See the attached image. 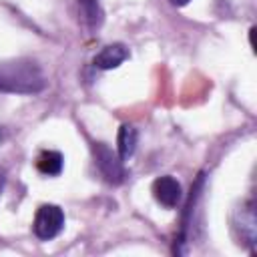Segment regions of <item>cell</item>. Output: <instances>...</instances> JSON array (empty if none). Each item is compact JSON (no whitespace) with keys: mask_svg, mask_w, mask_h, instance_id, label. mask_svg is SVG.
Returning <instances> with one entry per match:
<instances>
[{"mask_svg":"<svg viewBox=\"0 0 257 257\" xmlns=\"http://www.w3.org/2000/svg\"><path fill=\"white\" fill-rule=\"evenodd\" d=\"M64 227V213L56 205H42L34 215V233L38 239H52Z\"/></svg>","mask_w":257,"mask_h":257,"instance_id":"6da1fadb","label":"cell"},{"mask_svg":"<svg viewBox=\"0 0 257 257\" xmlns=\"http://www.w3.org/2000/svg\"><path fill=\"white\" fill-rule=\"evenodd\" d=\"M94 163L108 183H120L122 181V165H120L122 161L116 159L106 145L94 147Z\"/></svg>","mask_w":257,"mask_h":257,"instance_id":"7a4b0ae2","label":"cell"},{"mask_svg":"<svg viewBox=\"0 0 257 257\" xmlns=\"http://www.w3.org/2000/svg\"><path fill=\"white\" fill-rule=\"evenodd\" d=\"M153 195L163 207H177L181 201V185L173 177H159L153 183Z\"/></svg>","mask_w":257,"mask_h":257,"instance_id":"3957f363","label":"cell"},{"mask_svg":"<svg viewBox=\"0 0 257 257\" xmlns=\"http://www.w3.org/2000/svg\"><path fill=\"white\" fill-rule=\"evenodd\" d=\"M128 58V50L122 44H108L104 46L96 56H94V64L102 70H110L116 68L120 62H124Z\"/></svg>","mask_w":257,"mask_h":257,"instance_id":"277c9868","label":"cell"},{"mask_svg":"<svg viewBox=\"0 0 257 257\" xmlns=\"http://www.w3.org/2000/svg\"><path fill=\"white\" fill-rule=\"evenodd\" d=\"M116 143H118V159L126 161L135 153V147H137V128L131 124H122L118 131Z\"/></svg>","mask_w":257,"mask_h":257,"instance_id":"5b68a950","label":"cell"},{"mask_svg":"<svg viewBox=\"0 0 257 257\" xmlns=\"http://www.w3.org/2000/svg\"><path fill=\"white\" fill-rule=\"evenodd\" d=\"M36 167L44 175H58L62 171V155L56 151H42L36 159Z\"/></svg>","mask_w":257,"mask_h":257,"instance_id":"8992f818","label":"cell"},{"mask_svg":"<svg viewBox=\"0 0 257 257\" xmlns=\"http://www.w3.org/2000/svg\"><path fill=\"white\" fill-rule=\"evenodd\" d=\"M171 2H173L175 6H185V4L189 2V0H171Z\"/></svg>","mask_w":257,"mask_h":257,"instance_id":"52a82bcc","label":"cell"},{"mask_svg":"<svg viewBox=\"0 0 257 257\" xmlns=\"http://www.w3.org/2000/svg\"><path fill=\"white\" fill-rule=\"evenodd\" d=\"M0 187H2V175H0Z\"/></svg>","mask_w":257,"mask_h":257,"instance_id":"ba28073f","label":"cell"}]
</instances>
